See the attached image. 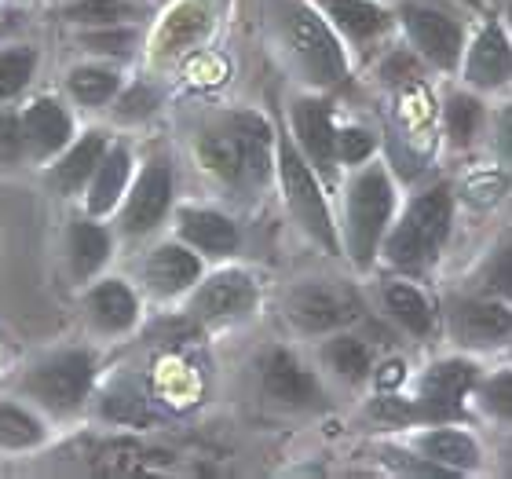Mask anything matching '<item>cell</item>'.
<instances>
[{
  "label": "cell",
  "mask_w": 512,
  "mask_h": 479,
  "mask_svg": "<svg viewBox=\"0 0 512 479\" xmlns=\"http://www.w3.org/2000/svg\"><path fill=\"white\" fill-rule=\"evenodd\" d=\"M227 125L235 132L238 147H242L246 183L267 180V172H271V128H267V121L256 118V114H235V118H227Z\"/></svg>",
  "instance_id": "obj_17"
},
{
  "label": "cell",
  "mask_w": 512,
  "mask_h": 479,
  "mask_svg": "<svg viewBox=\"0 0 512 479\" xmlns=\"http://www.w3.org/2000/svg\"><path fill=\"white\" fill-rule=\"evenodd\" d=\"M403 26L410 33V41L421 55H428L436 66L450 70L461 59V26L447 19L443 11L421 8V4H406L403 8Z\"/></svg>",
  "instance_id": "obj_6"
},
{
  "label": "cell",
  "mask_w": 512,
  "mask_h": 479,
  "mask_svg": "<svg viewBox=\"0 0 512 479\" xmlns=\"http://www.w3.org/2000/svg\"><path fill=\"white\" fill-rule=\"evenodd\" d=\"M70 128H74L70 114L52 99H37L26 110V118H22V136H26L33 154H41V158H48V154H55L59 147L70 143Z\"/></svg>",
  "instance_id": "obj_15"
},
{
  "label": "cell",
  "mask_w": 512,
  "mask_h": 479,
  "mask_svg": "<svg viewBox=\"0 0 512 479\" xmlns=\"http://www.w3.org/2000/svg\"><path fill=\"white\" fill-rule=\"evenodd\" d=\"M370 150H374V139L366 136V132H359V128H348V132L337 136V158L348 161V165L370 158Z\"/></svg>",
  "instance_id": "obj_36"
},
{
  "label": "cell",
  "mask_w": 512,
  "mask_h": 479,
  "mask_svg": "<svg viewBox=\"0 0 512 479\" xmlns=\"http://www.w3.org/2000/svg\"><path fill=\"white\" fill-rule=\"evenodd\" d=\"M154 103H158V96H154V92H147V88H132V92L121 99L118 114H121V118H143V114H150V110H154Z\"/></svg>",
  "instance_id": "obj_40"
},
{
  "label": "cell",
  "mask_w": 512,
  "mask_h": 479,
  "mask_svg": "<svg viewBox=\"0 0 512 479\" xmlns=\"http://www.w3.org/2000/svg\"><path fill=\"white\" fill-rule=\"evenodd\" d=\"M143 275H147V282H150L154 293L172 297V293L187 289L191 282H198L202 264H198V256L187 253V249H180V245H161V249H154V253L147 256Z\"/></svg>",
  "instance_id": "obj_14"
},
{
  "label": "cell",
  "mask_w": 512,
  "mask_h": 479,
  "mask_svg": "<svg viewBox=\"0 0 512 479\" xmlns=\"http://www.w3.org/2000/svg\"><path fill=\"white\" fill-rule=\"evenodd\" d=\"M472 384H476L472 362H461V359L436 362L425 373V381H421V410L432 417L458 414L465 395L472 392Z\"/></svg>",
  "instance_id": "obj_8"
},
{
  "label": "cell",
  "mask_w": 512,
  "mask_h": 479,
  "mask_svg": "<svg viewBox=\"0 0 512 479\" xmlns=\"http://www.w3.org/2000/svg\"><path fill=\"white\" fill-rule=\"evenodd\" d=\"M377 414L395 417V421H406V417H410V410H406V406H399V403H388V399H381V403H377Z\"/></svg>",
  "instance_id": "obj_43"
},
{
  "label": "cell",
  "mask_w": 512,
  "mask_h": 479,
  "mask_svg": "<svg viewBox=\"0 0 512 479\" xmlns=\"http://www.w3.org/2000/svg\"><path fill=\"white\" fill-rule=\"evenodd\" d=\"M88 384H92V359L81 352L59 355V359L44 362L30 373V388L41 403H48L52 410H74L85 399Z\"/></svg>",
  "instance_id": "obj_5"
},
{
  "label": "cell",
  "mask_w": 512,
  "mask_h": 479,
  "mask_svg": "<svg viewBox=\"0 0 512 479\" xmlns=\"http://www.w3.org/2000/svg\"><path fill=\"white\" fill-rule=\"evenodd\" d=\"M480 121H483L480 99L450 96V103H447V132H450V143H454V147H469L472 136L480 132Z\"/></svg>",
  "instance_id": "obj_28"
},
{
  "label": "cell",
  "mask_w": 512,
  "mask_h": 479,
  "mask_svg": "<svg viewBox=\"0 0 512 479\" xmlns=\"http://www.w3.org/2000/svg\"><path fill=\"white\" fill-rule=\"evenodd\" d=\"M450 220H454V202H450V187H432V191L417 194L410 209L403 213L399 227L392 231L384 253L395 267L403 271H421L432 264L439 245L447 242Z\"/></svg>",
  "instance_id": "obj_1"
},
{
  "label": "cell",
  "mask_w": 512,
  "mask_h": 479,
  "mask_svg": "<svg viewBox=\"0 0 512 479\" xmlns=\"http://www.w3.org/2000/svg\"><path fill=\"white\" fill-rule=\"evenodd\" d=\"M33 66H37V55L33 52H8L0 55V99L22 92V85L30 81Z\"/></svg>",
  "instance_id": "obj_32"
},
{
  "label": "cell",
  "mask_w": 512,
  "mask_h": 479,
  "mask_svg": "<svg viewBox=\"0 0 512 479\" xmlns=\"http://www.w3.org/2000/svg\"><path fill=\"white\" fill-rule=\"evenodd\" d=\"M70 92H74L81 103L96 107V103H107L114 92H118V77L110 70H92V66H81L70 74Z\"/></svg>",
  "instance_id": "obj_30"
},
{
  "label": "cell",
  "mask_w": 512,
  "mask_h": 479,
  "mask_svg": "<svg viewBox=\"0 0 512 479\" xmlns=\"http://www.w3.org/2000/svg\"><path fill=\"white\" fill-rule=\"evenodd\" d=\"M180 231L191 245H198L202 253L227 256L238 249V231L235 224L220 213H209V209H187L180 216Z\"/></svg>",
  "instance_id": "obj_16"
},
{
  "label": "cell",
  "mask_w": 512,
  "mask_h": 479,
  "mask_svg": "<svg viewBox=\"0 0 512 479\" xmlns=\"http://www.w3.org/2000/svg\"><path fill=\"white\" fill-rule=\"evenodd\" d=\"M454 330L465 344L491 348L512 337V311L502 304H483V300H461L454 311Z\"/></svg>",
  "instance_id": "obj_11"
},
{
  "label": "cell",
  "mask_w": 512,
  "mask_h": 479,
  "mask_svg": "<svg viewBox=\"0 0 512 479\" xmlns=\"http://www.w3.org/2000/svg\"><path fill=\"white\" fill-rule=\"evenodd\" d=\"M278 169H282V187H286V202L293 209V216L300 220V227L308 231L315 242L326 249V253H337V231H333L330 209H326V198H322L319 183L311 176V169L304 165L293 143H282L278 150Z\"/></svg>",
  "instance_id": "obj_4"
},
{
  "label": "cell",
  "mask_w": 512,
  "mask_h": 479,
  "mask_svg": "<svg viewBox=\"0 0 512 479\" xmlns=\"http://www.w3.org/2000/svg\"><path fill=\"white\" fill-rule=\"evenodd\" d=\"M330 362L333 370H341L344 377H352V381H359L366 370H370V352H366L363 341H352V337H341V341L330 344Z\"/></svg>",
  "instance_id": "obj_31"
},
{
  "label": "cell",
  "mask_w": 512,
  "mask_h": 479,
  "mask_svg": "<svg viewBox=\"0 0 512 479\" xmlns=\"http://www.w3.org/2000/svg\"><path fill=\"white\" fill-rule=\"evenodd\" d=\"M41 436L44 428L26 410H19V406H0V447L22 450L41 443Z\"/></svg>",
  "instance_id": "obj_29"
},
{
  "label": "cell",
  "mask_w": 512,
  "mask_h": 479,
  "mask_svg": "<svg viewBox=\"0 0 512 479\" xmlns=\"http://www.w3.org/2000/svg\"><path fill=\"white\" fill-rule=\"evenodd\" d=\"M121 15H132L125 0H81L74 8H66V19L74 22H110L121 19Z\"/></svg>",
  "instance_id": "obj_33"
},
{
  "label": "cell",
  "mask_w": 512,
  "mask_h": 479,
  "mask_svg": "<svg viewBox=\"0 0 512 479\" xmlns=\"http://www.w3.org/2000/svg\"><path fill=\"white\" fill-rule=\"evenodd\" d=\"M392 205H395V191L381 169H366L352 183V198H348V242H352V256L359 264L374 260L377 245L384 238V227H388V216H392Z\"/></svg>",
  "instance_id": "obj_2"
},
{
  "label": "cell",
  "mask_w": 512,
  "mask_h": 479,
  "mask_svg": "<svg viewBox=\"0 0 512 479\" xmlns=\"http://www.w3.org/2000/svg\"><path fill=\"white\" fill-rule=\"evenodd\" d=\"M483 406L491 410L494 417L512 421V373H498L483 384Z\"/></svg>",
  "instance_id": "obj_34"
},
{
  "label": "cell",
  "mask_w": 512,
  "mask_h": 479,
  "mask_svg": "<svg viewBox=\"0 0 512 479\" xmlns=\"http://www.w3.org/2000/svg\"><path fill=\"white\" fill-rule=\"evenodd\" d=\"M169 194H172V176L169 169L154 161L143 176H139L136 191L128 198V209H125V231L132 235H143L150 227H158V220L165 216L169 209Z\"/></svg>",
  "instance_id": "obj_10"
},
{
  "label": "cell",
  "mask_w": 512,
  "mask_h": 479,
  "mask_svg": "<svg viewBox=\"0 0 512 479\" xmlns=\"http://www.w3.org/2000/svg\"><path fill=\"white\" fill-rule=\"evenodd\" d=\"M384 304L392 311L395 319L403 322L410 333H428L432 330V308L428 300L410 286H388L384 289Z\"/></svg>",
  "instance_id": "obj_27"
},
{
  "label": "cell",
  "mask_w": 512,
  "mask_h": 479,
  "mask_svg": "<svg viewBox=\"0 0 512 479\" xmlns=\"http://www.w3.org/2000/svg\"><path fill=\"white\" fill-rule=\"evenodd\" d=\"M22 143H26V136H22L19 121L11 118V114H0V161H15V158H19Z\"/></svg>",
  "instance_id": "obj_39"
},
{
  "label": "cell",
  "mask_w": 512,
  "mask_h": 479,
  "mask_svg": "<svg viewBox=\"0 0 512 479\" xmlns=\"http://www.w3.org/2000/svg\"><path fill=\"white\" fill-rule=\"evenodd\" d=\"M421 447H425L428 461H436V465H443V469H450V472H465L480 461L476 443H472L465 432H454V428H439V432L425 436Z\"/></svg>",
  "instance_id": "obj_25"
},
{
  "label": "cell",
  "mask_w": 512,
  "mask_h": 479,
  "mask_svg": "<svg viewBox=\"0 0 512 479\" xmlns=\"http://www.w3.org/2000/svg\"><path fill=\"white\" fill-rule=\"evenodd\" d=\"M465 77L476 88H498L512 77V44L502 33V26H487V30L472 41L469 59H465Z\"/></svg>",
  "instance_id": "obj_9"
},
{
  "label": "cell",
  "mask_w": 512,
  "mask_h": 479,
  "mask_svg": "<svg viewBox=\"0 0 512 479\" xmlns=\"http://www.w3.org/2000/svg\"><path fill=\"white\" fill-rule=\"evenodd\" d=\"M103 147H107L103 136H99V132H88V136L81 139V143H77V147L59 161V165H55L52 176H48L55 191L59 194L81 191V187L88 183V176L99 169V161H103Z\"/></svg>",
  "instance_id": "obj_19"
},
{
  "label": "cell",
  "mask_w": 512,
  "mask_h": 479,
  "mask_svg": "<svg viewBox=\"0 0 512 479\" xmlns=\"http://www.w3.org/2000/svg\"><path fill=\"white\" fill-rule=\"evenodd\" d=\"M487 286H491L498 297L512 300V245H505L502 253L494 256L491 271H487Z\"/></svg>",
  "instance_id": "obj_37"
},
{
  "label": "cell",
  "mask_w": 512,
  "mask_h": 479,
  "mask_svg": "<svg viewBox=\"0 0 512 479\" xmlns=\"http://www.w3.org/2000/svg\"><path fill=\"white\" fill-rule=\"evenodd\" d=\"M132 33L128 30H107V33H88L85 37V48H92V52H107V55H125L128 48H132Z\"/></svg>",
  "instance_id": "obj_38"
},
{
  "label": "cell",
  "mask_w": 512,
  "mask_h": 479,
  "mask_svg": "<svg viewBox=\"0 0 512 479\" xmlns=\"http://www.w3.org/2000/svg\"><path fill=\"white\" fill-rule=\"evenodd\" d=\"M110 253V238L103 227L96 224H74V235H70V256H74V271L77 278L96 275L103 260Z\"/></svg>",
  "instance_id": "obj_26"
},
{
  "label": "cell",
  "mask_w": 512,
  "mask_h": 479,
  "mask_svg": "<svg viewBox=\"0 0 512 479\" xmlns=\"http://www.w3.org/2000/svg\"><path fill=\"white\" fill-rule=\"evenodd\" d=\"M377 381H381V388H395V384L403 381V362H388V366H381Z\"/></svg>",
  "instance_id": "obj_42"
},
{
  "label": "cell",
  "mask_w": 512,
  "mask_h": 479,
  "mask_svg": "<svg viewBox=\"0 0 512 479\" xmlns=\"http://www.w3.org/2000/svg\"><path fill=\"white\" fill-rule=\"evenodd\" d=\"M88 308H92V319L110 333L128 330V326L136 322V297H132L128 286H121V282H103V286L92 289Z\"/></svg>",
  "instance_id": "obj_22"
},
{
  "label": "cell",
  "mask_w": 512,
  "mask_h": 479,
  "mask_svg": "<svg viewBox=\"0 0 512 479\" xmlns=\"http://www.w3.org/2000/svg\"><path fill=\"white\" fill-rule=\"evenodd\" d=\"M198 158L209 172H216L227 183H246V161H242V147H238L231 125H220L213 132H205L198 139Z\"/></svg>",
  "instance_id": "obj_18"
},
{
  "label": "cell",
  "mask_w": 512,
  "mask_h": 479,
  "mask_svg": "<svg viewBox=\"0 0 512 479\" xmlns=\"http://www.w3.org/2000/svg\"><path fill=\"white\" fill-rule=\"evenodd\" d=\"M293 125L297 136L308 150V158L319 165L326 176H333V161H337V132H333L330 110L319 99H300L293 110Z\"/></svg>",
  "instance_id": "obj_12"
},
{
  "label": "cell",
  "mask_w": 512,
  "mask_h": 479,
  "mask_svg": "<svg viewBox=\"0 0 512 479\" xmlns=\"http://www.w3.org/2000/svg\"><path fill=\"white\" fill-rule=\"evenodd\" d=\"M322 4L330 11V19L352 41H370V37H377L388 26V15L377 4H370V0H322Z\"/></svg>",
  "instance_id": "obj_23"
},
{
  "label": "cell",
  "mask_w": 512,
  "mask_h": 479,
  "mask_svg": "<svg viewBox=\"0 0 512 479\" xmlns=\"http://www.w3.org/2000/svg\"><path fill=\"white\" fill-rule=\"evenodd\" d=\"M264 384H267V392L275 395V399H282V403H293V406L315 403V381H311L308 373L297 366V359H289L286 352L267 355Z\"/></svg>",
  "instance_id": "obj_20"
},
{
  "label": "cell",
  "mask_w": 512,
  "mask_h": 479,
  "mask_svg": "<svg viewBox=\"0 0 512 479\" xmlns=\"http://www.w3.org/2000/svg\"><path fill=\"white\" fill-rule=\"evenodd\" d=\"M498 150L505 161H512V107H505L498 118Z\"/></svg>",
  "instance_id": "obj_41"
},
{
  "label": "cell",
  "mask_w": 512,
  "mask_h": 479,
  "mask_svg": "<svg viewBox=\"0 0 512 479\" xmlns=\"http://www.w3.org/2000/svg\"><path fill=\"white\" fill-rule=\"evenodd\" d=\"M205 33H209V8L198 4V0H187L180 8H172L169 19L161 22L158 48L165 55L183 52V48H191V44L202 41Z\"/></svg>",
  "instance_id": "obj_21"
},
{
  "label": "cell",
  "mask_w": 512,
  "mask_h": 479,
  "mask_svg": "<svg viewBox=\"0 0 512 479\" xmlns=\"http://www.w3.org/2000/svg\"><path fill=\"white\" fill-rule=\"evenodd\" d=\"M286 37H289L293 55H297L300 66H304L308 81H315V85H337V81L344 77L348 63H344L341 44H337V37L330 33V26H326L311 8H304V4H289L286 8Z\"/></svg>",
  "instance_id": "obj_3"
},
{
  "label": "cell",
  "mask_w": 512,
  "mask_h": 479,
  "mask_svg": "<svg viewBox=\"0 0 512 479\" xmlns=\"http://www.w3.org/2000/svg\"><path fill=\"white\" fill-rule=\"evenodd\" d=\"M103 414H107L110 421H125V425H139V421H147V403H143L139 395L114 392V395H107V403H103Z\"/></svg>",
  "instance_id": "obj_35"
},
{
  "label": "cell",
  "mask_w": 512,
  "mask_h": 479,
  "mask_svg": "<svg viewBox=\"0 0 512 479\" xmlns=\"http://www.w3.org/2000/svg\"><path fill=\"white\" fill-rule=\"evenodd\" d=\"M256 289L249 282V275L242 271H224V275L209 278L198 297H194V311L202 319H227V315H242V311L253 308Z\"/></svg>",
  "instance_id": "obj_13"
},
{
  "label": "cell",
  "mask_w": 512,
  "mask_h": 479,
  "mask_svg": "<svg viewBox=\"0 0 512 479\" xmlns=\"http://www.w3.org/2000/svg\"><path fill=\"white\" fill-rule=\"evenodd\" d=\"M289 319L311 333L333 330L355 319V297L337 286H300L289 297Z\"/></svg>",
  "instance_id": "obj_7"
},
{
  "label": "cell",
  "mask_w": 512,
  "mask_h": 479,
  "mask_svg": "<svg viewBox=\"0 0 512 479\" xmlns=\"http://www.w3.org/2000/svg\"><path fill=\"white\" fill-rule=\"evenodd\" d=\"M128 150L118 147V150H110L107 158L99 161V169H96V183H92V194H88V209L92 213H110L114 205H118L121 191H125V183H128Z\"/></svg>",
  "instance_id": "obj_24"
}]
</instances>
